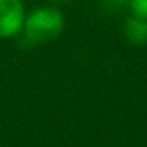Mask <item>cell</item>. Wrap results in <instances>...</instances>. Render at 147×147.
<instances>
[{
  "instance_id": "obj_1",
  "label": "cell",
  "mask_w": 147,
  "mask_h": 147,
  "mask_svg": "<svg viewBox=\"0 0 147 147\" xmlns=\"http://www.w3.org/2000/svg\"><path fill=\"white\" fill-rule=\"evenodd\" d=\"M64 30V18L61 11L54 7H38L28 16H24L23 35L24 42L30 45L43 43L57 38Z\"/></svg>"
},
{
  "instance_id": "obj_2",
  "label": "cell",
  "mask_w": 147,
  "mask_h": 147,
  "mask_svg": "<svg viewBox=\"0 0 147 147\" xmlns=\"http://www.w3.org/2000/svg\"><path fill=\"white\" fill-rule=\"evenodd\" d=\"M24 9L21 0H0V38L14 36L23 30Z\"/></svg>"
},
{
  "instance_id": "obj_3",
  "label": "cell",
  "mask_w": 147,
  "mask_h": 147,
  "mask_svg": "<svg viewBox=\"0 0 147 147\" xmlns=\"http://www.w3.org/2000/svg\"><path fill=\"white\" fill-rule=\"evenodd\" d=\"M125 35L133 45L147 43V21L140 18H128L125 23Z\"/></svg>"
},
{
  "instance_id": "obj_4",
  "label": "cell",
  "mask_w": 147,
  "mask_h": 147,
  "mask_svg": "<svg viewBox=\"0 0 147 147\" xmlns=\"http://www.w3.org/2000/svg\"><path fill=\"white\" fill-rule=\"evenodd\" d=\"M128 7L131 11V16L147 21V0H130Z\"/></svg>"
},
{
  "instance_id": "obj_5",
  "label": "cell",
  "mask_w": 147,
  "mask_h": 147,
  "mask_svg": "<svg viewBox=\"0 0 147 147\" xmlns=\"http://www.w3.org/2000/svg\"><path fill=\"white\" fill-rule=\"evenodd\" d=\"M100 2L107 12H119L123 7L128 5L130 0H100Z\"/></svg>"
},
{
  "instance_id": "obj_6",
  "label": "cell",
  "mask_w": 147,
  "mask_h": 147,
  "mask_svg": "<svg viewBox=\"0 0 147 147\" xmlns=\"http://www.w3.org/2000/svg\"><path fill=\"white\" fill-rule=\"evenodd\" d=\"M50 2H67V0H50Z\"/></svg>"
}]
</instances>
